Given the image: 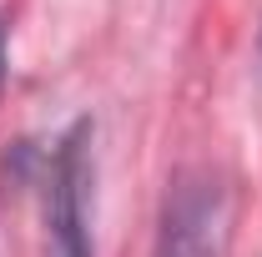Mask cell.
Returning a JSON list of instances; mask_svg holds the SVG:
<instances>
[{
	"label": "cell",
	"mask_w": 262,
	"mask_h": 257,
	"mask_svg": "<svg viewBox=\"0 0 262 257\" xmlns=\"http://www.w3.org/2000/svg\"><path fill=\"white\" fill-rule=\"evenodd\" d=\"M232 197L212 166H182L162 197L151 257H222Z\"/></svg>",
	"instance_id": "cell-1"
},
{
	"label": "cell",
	"mask_w": 262,
	"mask_h": 257,
	"mask_svg": "<svg viewBox=\"0 0 262 257\" xmlns=\"http://www.w3.org/2000/svg\"><path fill=\"white\" fill-rule=\"evenodd\" d=\"M0 86H5V26H0Z\"/></svg>",
	"instance_id": "cell-3"
},
{
	"label": "cell",
	"mask_w": 262,
	"mask_h": 257,
	"mask_svg": "<svg viewBox=\"0 0 262 257\" xmlns=\"http://www.w3.org/2000/svg\"><path fill=\"white\" fill-rule=\"evenodd\" d=\"M86 187H91V121H76L61 136L46 177V257H96L86 227Z\"/></svg>",
	"instance_id": "cell-2"
}]
</instances>
